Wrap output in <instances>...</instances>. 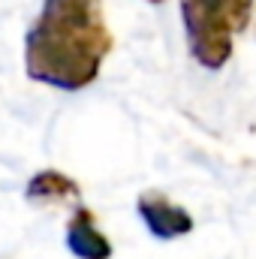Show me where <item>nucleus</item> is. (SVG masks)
Listing matches in <instances>:
<instances>
[{
    "label": "nucleus",
    "mask_w": 256,
    "mask_h": 259,
    "mask_svg": "<svg viewBox=\"0 0 256 259\" xmlns=\"http://www.w3.org/2000/svg\"><path fill=\"white\" fill-rule=\"evenodd\" d=\"M112 46L103 0H42L24 36V69L33 81L72 94L100 75Z\"/></svg>",
    "instance_id": "nucleus-1"
},
{
    "label": "nucleus",
    "mask_w": 256,
    "mask_h": 259,
    "mask_svg": "<svg viewBox=\"0 0 256 259\" xmlns=\"http://www.w3.org/2000/svg\"><path fill=\"white\" fill-rule=\"evenodd\" d=\"M253 0H181V18L190 55L205 69H223L235 36L247 30Z\"/></svg>",
    "instance_id": "nucleus-2"
},
{
    "label": "nucleus",
    "mask_w": 256,
    "mask_h": 259,
    "mask_svg": "<svg viewBox=\"0 0 256 259\" xmlns=\"http://www.w3.org/2000/svg\"><path fill=\"white\" fill-rule=\"evenodd\" d=\"M139 217L145 220L148 232L154 238H163V241L181 238L193 229L190 214L181 205H175L169 196H163L160 190H148V193L139 196Z\"/></svg>",
    "instance_id": "nucleus-3"
},
{
    "label": "nucleus",
    "mask_w": 256,
    "mask_h": 259,
    "mask_svg": "<svg viewBox=\"0 0 256 259\" xmlns=\"http://www.w3.org/2000/svg\"><path fill=\"white\" fill-rule=\"evenodd\" d=\"M66 247L78 259H109L112 244L109 238L97 229L94 211L91 208H75V214L66 223Z\"/></svg>",
    "instance_id": "nucleus-4"
},
{
    "label": "nucleus",
    "mask_w": 256,
    "mask_h": 259,
    "mask_svg": "<svg viewBox=\"0 0 256 259\" xmlns=\"http://www.w3.org/2000/svg\"><path fill=\"white\" fill-rule=\"evenodd\" d=\"M24 196L30 202H39V205H52V202H75L81 190L69 175L58 172V169H42L30 178Z\"/></svg>",
    "instance_id": "nucleus-5"
},
{
    "label": "nucleus",
    "mask_w": 256,
    "mask_h": 259,
    "mask_svg": "<svg viewBox=\"0 0 256 259\" xmlns=\"http://www.w3.org/2000/svg\"><path fill=\"white\" fill-rule=\"evenodd\" d=\"M151 3H163V0H151Z\"/></svg>",
    "instance_id": "nucleus-6"
}]
</instances>
